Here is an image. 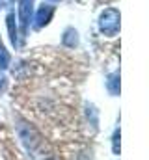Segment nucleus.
I'll list each match as a JSON object with an SVG mask.
<instances>
[{
	"label": "nucleus",
	"mask_w": 149,
	"mask_h": 160,
	"mask_svg": "<svg viewBox=\"0 0 149 160\" xmlns=\"http://www.w3.org/2000/svg\"><path fill=\"white\" fill-rule=\"evenodd\" d=\"M99 28L105 36H116L119 30V11L114 8L105 9L99 19Z\"/></svg>",
	"instance_id": "f257e3e1"
},
{
	"label": "nucleus",
	"mask_w": 149,
	"mask_h": 160,
	"mask_svg": "<svg viewBox=\"0 0 149 160\" xmlns=\"http://www.w3.org/2000/svg\"><path fill=\"white\" fill-rule=\"evenodd\" d=\"M108 89L112 95L119 93V75H110L108 77Z\"/></svg>",
	"instance_id": "39448f33"
},
{
	"label": "nucleus",
	"mask_w": 149,
	"mask_h": 160,
	"mask_svg": "<svg viewBox=\"0 0 149 160\" xmlns=\"http://www.w3.org/2000/svg\"><path fill=\"white\" fill-rule=\"evenodd\" d=\"M8 30H9L11 43L17 45V43H19V38H17V28H15V17H13V15H8Z\"/></svg>",
	"instance_id": "20e7f679"
},
{
	"label": "nucleus",
	"mask_w": 149,
	"mask_h": 160,
	"mask_svg": "<svg viewBox=\"0 0 149 160\" xmlns=\"http://www.w3.org/2000/svg\"><path fill=\"white\" fill-rule=\"evenodd\" d=\"M8 63H9V54L6 52L4 43H2V39H0V69H6Z\"/></svg>",
	"instance_id": "0eeeda50"
},
{
	"label": "nucleus",
	"mask_w": 149,
	"mask_h": 160,
	"mask_svg": "<svg viewBox=\"0 0 149 160\" xmlns=\"http://www.w3.org/2000/svg\"><path fill=\"white\" fill-rule=\"evenodd\" d=\"M78 43V38H76V32L74 30H67L65 34H64V45H67V47H74Z\"/></svg>",
	"instance_id": "423d86ee"
},
{
	"label": "nucleus",
	"mask_w": 149,
	"mask_h": 160,
	"mask_svg": "<svg viewBox=\"0 0 149 160\" xmlns=\"http://www.w3.org/2000/svg\"><path fill=\"white\" fill-rule=\"evenodd\" d=\"M32 6H34V0H21L19 2V17H21L23 36L28 30V22H30V17H32Z\"/></svg>",
	"instance_id": "f03ea898"
},
{
	"label": "nucleus",
	"mask_w": 149,
	"mask_h": 160,
	"mask_svg": "<svg viewBox=\"0 0 149 160\" xmlns=\"http://www.w3.org/2000/svg\"><path fill=\"white\" fill-rule=\"evenodd\" d=\"M114 153L119 155V130L114 132Z\"/></svg>",
	"instance_id": "6e6552de"
},
{
	"label": "nucleus",
	"mask_w": 149,
	"mask_h": 160,
	"mask_svg": "<svg viewBox=\"0 0 149 160\" xmlns=\"http://www.w3.org/2000/svg\"><path fill=\"white\" fill-rule=\"evenodd\" d=\"M52 2H60V0H52Z\"/></svg>",
	"instance_id": "9d476101"
},
{
	"label": "nucleus",
	"mask_w": 149,
	"mask_h": 160,
	"mask_svg": "<svg viewBox=\"0 0 149 160\" xmlns=\"http://www.w3.org/2000/svg\"><path fill=\"white\" fill-rule=\"evenodd\" d=\"M52 13H54V8H52V6H49V4H43V6L39 8L37 17H36V26H37V28H41V26L49 24V21L52 19Z\"/></svg>",
	"instance_id": "7ed1b4c3"
},
{
	"label": "nucleus",
	"mask_w": 149,
	"mask_h": 160,
	"mask_svg": "<svg viewBox=\"0 0 149 160\" xmlns=\"http://www.w3.org/2000/svg\"><path fill=\"white\" fill-rule=\"evenodd\" d=\"M2 86H4V82H0V88H2Z\"/></svg>",
	"instance_id": "1a4fd4ad"
}]
</instances>
